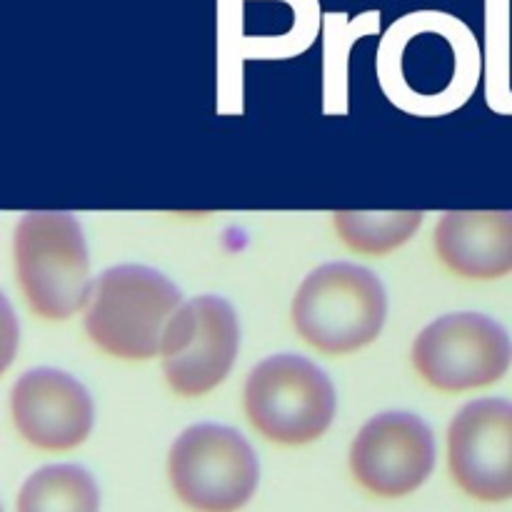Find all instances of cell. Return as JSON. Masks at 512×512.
<instances>
[{"instance_id":"1","label":"cell","mask_w":512,"mask_h":512,"mask_svg":"<svg viewBox=\"0 0 512 512\" xmlns=\"http://www.w3.org/2000/svg\"><path fill=\"white\" fill-rule=\"evenodd\" d=\"M183 305L178 285L145 265H115L98 275L85 308V330L103 353L148 360L160 353L165 328Z\"/></svg>"},{"instance_id":"2","label":"cell","mask_w":512,"mask_h":512,"mask_svg":"<svg viewBox=\"0 0 512 512\" xmlns=\"http://www.w3.org/2000/svg\"><path fill=\"white\" fill-rule=\"evenodd\" d=\"M388 295L378 275L353 263H328L300 283L293 323L300 338L325 355L365 348L380 335Z\"/></svg>"},{"instance_id":"3","label":"cell","mask_w":512,"mask_h":512,"mask_svg":"<svg viewBox=\"0 0 512 512\" xmlns=\"http://www.w3.org/2000/svg\"><path fill=\"white\" fill-rule=\"evenodd\" d=\"M18 283L30 310L65 320L90 300V260L83 228L70 213L35 210L20 218L13 238Z\"/></svg>"},{"instance_id":"4","label":"cell","mask_w":512,"mask_h":512,"mask_svg":"<svg viewBox=\"0 0 512 512\" xmlns=\"http://www.w3.org/2000/svg\"><path fill=\"white\" fill-rule=\"evenodd\" d=\"M243 405L260 435L278 445H305L333 423L335 388L303 355H273L248 375Z\"/></svg>"},{"instance_id":"5","label":"cell","mask_w":512,"mask_h":512,"mask_svg":"<svg viewBox=\"0 0 512 512\" xmlns=\"http://www.w3.org/2000/svg\"><path fill=\"white\" fill-rule=\"evenodd\" d=\"M170 483L188 508L235 512L253 498L260 468L248 440L215 423L193 425L170 448Z\"/></svg>"},{"instance_id":"6","label":"cell","mask_w":512,"mask_h":512,"mask_svg":"<svg viewBox=\"0 0 512 512\" xmlns=\"http://www.w3.org/2000/svg\"><path fill=\"white\" fill-rule=\"evenodd\" d=\"M413 363L420 378L443 393L485 388L508 373L512 340L488 315L450 313L415 338Z\"/></svg>"},{"instance_id":"7","label":"cell","mask_w":512,"mask_h":512,"mask_svg":"<svg viewBox=\"0 0 512 512\" xmlns=\"http://www.w3.org/2000/svg\"><path fill=\"white\" fill-rule=\"evenodd\" d=\"M240 345L233 305L218 295H198L180 305L165 328L160 358L170 388L183 398L210 393L228 378Z\"/></svg>"},{"instance_id":"8","label":"cell","mask_w":512,"mask_h":512,"mask_svg":"<svg viewBox=\"0 0 512 512\" xmlns=\"http://www.w3.org/2000/svg\"><path fill=\"white\" fill-rule=\"evenodd\" d=\"M435 465L433 430L413 413H380L350 448L355 480L380 498H403L428 480Z\"/></svg>"},{"instance_id":"9","label":"cell","mask_w":512,"mask_h":512,"mask_svg":"<svg viewBox=\"0 0 512 512\" xmlns=\"http://www.w3.org/2000/svg\"><path fill=\"white\" fill-rule=\"evenodd\" d=\"M448 465L455 483L475 500L512 498V403L485 398L468 403L448 430Z\"/></svg>"},{"instance_id":"10","label":"cell","mask_w":512,"mask_h":512,"mask_svg":"<svg viewBox=\"0 0 512 512\" xmlns=\"http://www.w3.org/2000/svg\"><path fill=\"white\" fill-rule=\"evenodd\" d=\"M15 428L40 450H70L93 428V400L83 383L55 368L20 375L10 390Z\"/></svg>"},{"instance_id":"11","label":"cell","mask_w":512,"mask_h":512,"mask_svg":"<svg viewBox=\"0 0 512 512\" xmlns=\"http://www.w3.org/2000/svg\"><path fill=\"white\" fill-rule=\"evenodd\" d=\"M435 250L460 278H503L512 273V210L445 213L435 228Z\"/></svg>"},{"instance_id":"12","label":"cell","mask_w":512,"mask_h":512,"mask_svg":"<svg viewBox=\"0 0 512 512\" xmlns=\"http://www.w3.org/2000/svg\"><path fill=\"white\" fill-rule=\"evenodd\" d=\"M98 505V485L78 465H48L18 495V512H98Z\"/></svg>"},{"instance_id":"13","label":"cell","mask_w":512,"mask_h":512,"mask_svg":"<svg viewBox=\"0 0 512 512\" xmlns=\"http://www.w3.org/2000/svg\"><path fill=\"white\" fill-rule=\"evenodd\" d=\"M423 223L420 210H400V213H355L340 210L335 213V228L340 240L350 250L363 255H385L398 245L408 243Z\"/></svg>"}]
</instances>
